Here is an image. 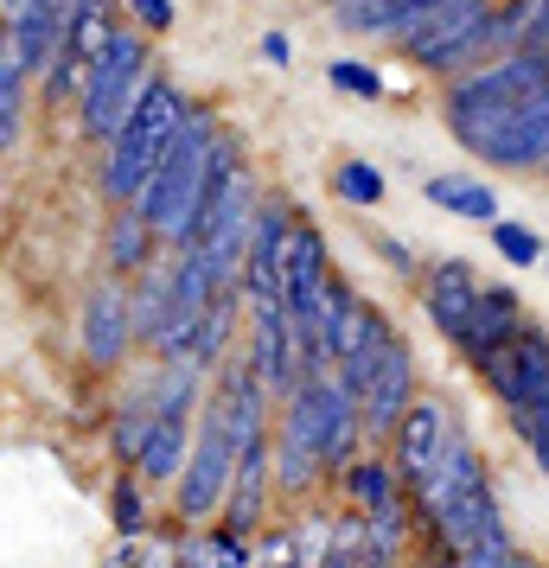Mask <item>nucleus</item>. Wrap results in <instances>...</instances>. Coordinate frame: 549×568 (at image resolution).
<instances>
[{
    "label": "nucleus",
    "mask_w": 549,
    "mask_h": 568,
    "mask_svg": "<svg viewBox=\"0 0 549 568\" xmlns=\"http://www.w3.org/2000/svg\"><path fill=\"white\" fill-rule=\"evenodd\" d=\"M416 568H435V562H416Z\"/></svg>",
    "instance_id": "nucleus-35"
},
{
    "label": "nucleus",
    "mask_w": 549,
    "mask_h": 568,
    "mask_svg": "<svg viewBox=\"0 0 549 568\" xmlns=\"http://www.w3.org/2000/svg\"><path fill=\"white\" fill-rule=\"evenodd\" d=\"M141 83H148V45L134 32H115L103 45V58L83 71V129L96 134V141H109V134L122 129V115H129Z\"/></svg>",
    "instance_id": "nucleus-5"
},
{
    "label": "nucleus",
    "mask_w": 549,
    "mask_h": 568,
    "mask_svg": "<svg viewBox=\"0 0 549 568\" xmlns=\"http://www.w3.org/2000/svg\"><path fill=\"white\" fill-rule=\"evenodd\" d=\"M472 301H479V275H472L467 262H435V268H428V320H435L447 338L467 333Z\"/></svg>",
    "instance_id": "nucleus-18"
},
{
    "label": "nucleus",
    "mask_w": 549,
    "mask_h": 568,
    "mask_svg": "<svg viewBox=\"0 0 549 568\" xmlns=\"http://www.w3.org/2000/svg\"><path fill=\"white\" fill-rule=\"evenodd\" d=\"M148 415H154V409H129V422L115 428V454H122V460L141 454V440H148Z\"/></svg>",
    "instance_id": "nucleus-31"
},
{
    "label": "nucleus",
    "mask_w": 549,
    "mask_h": 568,
    "mask_svg": "<svg viewBox=\"0 0 549 568\" xmlns=\"http://www.w3.org/2000/svg\"><path fill=\"white\" fill-rule=\"evenodd\" d=\"M129 7H134V20H141L148 32H166V27H173V0H129Z\"/></svg>",
    "instance_id": "nucleus-32"
},
{
    "label": "nucleus",
    "mask_w": 549,
    "mask_h": 568,
    "mask_svg": "<svg viewBox=\"0 0 549 568\" xmlns=\"http://www.w3.org/2000/svg\"><path fill=\"white\" fill-rule=\"evenodd\" d=\"M486 7H498V0H486Z\"/></svg>",
    "instance_id": "nucleus-36"
},
{
    "label": "nucleus",
    "mask_w": 549,
    "mask_h": 568,
    "mask_svg": "<svg viewBox=\"0 0 549 568\" xmlns=\"http://www.w3.org/2000/svg\"><path fill=\"white\" fill-rule=\"evenodd\" d=\"M492 243L505 250V262H518V268H523V262H537V256H543V243H537V236L523 231V224H492Z\"/></svg>",
    "instance_id": "nucleus-27"
},
{
    "label": "nucleus",
    "mask_w": 549,
    "mask_h": 568,
    "mask_svg": "<svg viewBox=\"0 0 549 568\" xmlns=\"http://www.w3.org/2000/svg\"><path fill=\"white\" fill-rule=\"evenodd\" d=\"M211 154H217V122H211L205 109H185L180 134L166 141L160 166L148 173L141 199H134V211L148 217V231L185 243L192 217H199V199H205V185H211Z\"/></svg>",
    "instance_id": "nucleus-1"
},
{
    "label": "nucleus",
    "mask_w": 549,
    "mask_h": 568,
    "mask_svg": "<svg viewBox=\"0 0 549 568\" xmlns=\"http://www.w3.org/2000/svg\"><path fill=\"white\" fill-rule=\"evenodd\" d=\"M416 505H421V517L435 524V537L454 549V562H460L467 549H479L486 537H505L498 505H492V491H486V473H479V454H472L460 435H447L435 473L416 486Z\"/></svg>",
    "instance_id": "nucleus-2"
},
{
    "label": "nucleus",
    "mask_w": 549,
    "mask_h": 568,
    "mask_svg": "<svg viewBox=\"0 0 549 568\" xmlns=\"http://www.w3.org/2000/svg\"><path fill=\"white\" fill-rule=\"evenodd\" d=\"M192 568H250V556H243L236 537H211V542H199V562Z\"/></svg>",
    "instance_id": "nucleus-29"
},
{
    "label": "nucleus",
    "mask_w": 549,
    "mask_h": 568,
    "mask_svg": "<svg viewBox=\"0 0 549 568\" xmlns=\"http://www.w3.org/2000/svg\"><path fill=\"white\" fill-rule=\"evenodd\" d=\"M185 409H192V364H180L166 389L154 396V415H148V440H141V479H173L185 466Z\"/></svg>",
    "instance_id": "nucleus-8"
},
{
    "label": "nucleus",
    "mask_w": 549,
    "mask_h": 568,
    "mask_svg": "<svg viewBox=\"0 0 549 568\" xmlns=\"http://www.w3.org/2000/svg\"><path fill=\"white\" fill-rule=\"evenodd\" d=\"M7 7H13V32H7V39H13L20 64H27V71H45L78 0H7Z\"/></svg>",
    "instance_id": "nucleus-14"
},
{
    "label": "nucleus",
    "mask_w": 549,
    "mask_h": 568,
    "mask_svg": "<svg viewBox=\"0 0 549 568\" xmlns=\"http://www.w3.org/2000/svg\"><path fill=\"white\" fill-rule=\"evenodd\" d=\"M319 403H326V377H307L294 389V409H288V435H282V466L275 479L288 491H307L326 473V440H319Z\"/></svg>",
    "instance_id": "nucleus-11"
},
{
    "label": "nucleus",
    "mask_w": 549,
    "mask_h": 568,
    "mask_svg": "<svg viewBox=\"0 0 549 568\" xmlns=\"http://www.w3.org/2000/svg\"><path fill=\"white\" fill-rule=\"evenodd\" d=\"M428 199L441 211H454V217H472V224H498V199H492V185H479V180H460V173H435V180L421 185Z\"/></svg>",
    "instance_id": "nucleus-23"
},
{
    "label": "nucleus",
    "mask_w": 549,
    "mask_h": 568,
    "mask_svg": "<svg viewBox=\"0 0 549 568\" xmlns=\"http://www.w3.org/2000/svg\"><path fill=\"white\" fill-rule=\"evenodd\" d=\"M262 58H268V64H288V39H282V32H268V39H262Z\"/></svg>",
    "instance_id": "nucleus-34"
},
{
    "label": "nucleus",
    "mask_w": 549,
    "mask_h": 568,
    "mask_svg": "<svg viewBox=\"0 0 549 568\" xmlns=\"http://www.w3.org/2000/svg\"><path fill=\"white\" fill-rule=\"evenodd\" d=\"M339 199L345 205H377L384 199V173L370 160H345L339 166Z\"/></svg>",
    "instance_id": "nucleus-26"
},
{
    "label": "nucleus",
    "mask_w": 549,
    "mask_h": 568,
    "mask_svg": "<svg viewBox=\"0 0 549 568\" xmlns=\"http://www.w3.org/2000/svg\"><path fill=\"white\" fill-rule=\"evenodd\" d=\"M333 13H339V27H352V32H396V39H403V32L428 13V0H333Z\"/></svg>",
    "instance_id": "nucleus-21"
},
{
    "label": "nucleus",
    "mask_w": 549,
    "mask_h": 568,
    "mask_svg": "<svg viewBox=\"0 0 549 568\" xmlns=\"http://www.w3.org/2000/svg\"><path fill=\"white\" fill-rule=\"evenodd\" d=\"M250 371L275 389H288L301 377V364H294V320L282 301L275 307H256V358H250Z\"/></svg>",
    "instance_id": "nucleus-17"
},
{
    "label": "nucleus",
    "mask_w": 549,
    "mask_h": 568,
    "mask_svg": "<svg viewBox=\"0 0 549 568\" xmlns=\"http://www.w3.org/2000/svg\"><path fill=\"white\" fill-rule=\"evenodd\" d=\"M543 166H549V160H543Z\"/></svg>",
    "instance_id": "nucleus-37"
},
{
    "label": "nucleus",
    "mask_w": 549,
    "mask_h": 568,
    "mask_svg": "<svg viewBox=\"0 0 549 568\" xmlns=\"http://www.w3.org/2000/svg\"><path fill=\"white\" fill-rule=\"evenodd\" d=\"M409 384H416L409 352H403L396 338H384V345H377V358H370V371H365V384H358V422H365L370 435H396L403 409L416 403Z\"/></svg>",
    "instance_id": "nucleus-12"
},
{
    "label": "nucleus",
    "mask_w": 549,
    "mask_h": 568,
    "mask_svg": "<svg viewBox=\"0 0 549 568\" xmlns=\"http://www.w3.org/2000/svg\"><path fill=\"white\" fill-rule=\"evenodd\" d=\"M185 122V97L173 78H148L141 90H134L129 115H122V129L109 134V199H141V185H148V173L160 166V154H166V141L180 134Z\"/></svg>",
    "instance_id": "nucleus-4"
},
{
    "label": "nucleus",
    "mask_w": 549,
    "mask_h": 568,
    "mask_svg": "<svg viewBox=\"0 0 549 568\" xmlns=\"http://www.w3.org/2000/svg\"><path fill=\"white\" fill-rule=\"evenodd\" d=\"M460 568H518V549H511L505 537H486L479 549H467V556H460Z\"/></svg>",
    "instance_id": "nucleus-30"
},
{
    "label": "nucleus",
    "mask_w": 549,
    "mask_h": 568,
    "mask_svg": "<svg viewBox=\"0 0 549 568\" xmlns=\"http://www.w3.org/2000/svg\"><path fill=\"white\" fill-rule=\"evenodd\" d=\"M129 294H115V287H96L90 294V307H83V345H90V358L96 364H115L122 352H129Z\"/></svg>",
    "instance_id": "nucleus-19"
},
{
    "label": "nucleus",
    "mask_w": 549,
    "mask_h": 568,
    "mask_svg": "<svg viewBox=\"0 0 549 568\" xmlns=\"http://www.w3.org/2000/svg\"><path fill=\"white\" fill-rule=\"evenodd\" d=\"M236 473V428H231V389H217V403L205 409V428H199V447L185 454L180 466V511L185 517H211L231 491Z\"/></svg>",
    "instance_id": "nucleus-6"
},
{
    "label": "nucleus",
    "mask_w": 549,
    "mask_h": 568,
    "mask_svg": "<svg viewBox=\"0 0 549 568\" xmlns=\"http://www.w3.org/2000/svg\"><path fill=\"white\" fill-rule=\"evenodd\" d=\"M262 486H268V447H262V435H256V440L236 447V473H231V491H224L231 530H250L262 517Z\"/></svg>",
    "instance_id": "nucleus-20"
},
{
    "label": "nucleus",
    "mask_w": 549,
    "mask_h": 568,
    "mask_svg": "<svg viewBox=\"0 0 549 568\" xmlns=\"http://www.w3.org/2000/svg\"><path fill=\"white\" fill-rule=\"evenodd\" d=\"M479 371H486V384H492L518 415L537 409V403L549 396V338L543 333H523V326H518V333L505 338Z\"/></svg>",
    "instance_id": "nucleus-9"
},
{
    "label": "nucleus",
    "mask_w": 549,
    "mask_h": 568,
    "mask_svg": "<svg viewBox=\"0 0 549 568\" xmlns=\"http://www.w3.org/2000/svg\"><path fill=\"white\" fill-rule=\"evenodd\" d=\"M109 262H115L122 275L148 262V217H141V211H134V217H115V231H109Z\"/></svg>",
    "instance_id": "nucleus-25"
},
{
    "label": "nucleus",
    "mask_w": 549,
    "mask_h": 568,
    "mask_svg": "<svg viewBox=\"0 0 549 568\" xmlns=\"http://www.w3.org/2000/svg\"><path fill=\"white\" fill-rule=\"evenodd\" d=\"M447 435H454V428H447L441 403H409V409H403V422H396V466H403L409 486H421V479L435 473Z\"/></svg>",
    "instance_id": "nucleus-13"
},
{
    "label": "nucleus",
    "mask_w": 549,
    "mask_h": 568,
    "mask_svg": "<svg viewBox=\"0 0 549 568\" xmlns=\"http://www.w3.org/2000/svg\"><path fill=\"white\" fill-rule=\"evenodd\" d=\"M326 78L339 83V90H352V97H384V78H377V71H365V64H352V58H339Z\"/></svg>",
    "instance_id": "nucleus-28"
},
{
    "label": "nucleus",
    "mask_w": 549,
    "mask_h": 568,
    "mask_svg": "<svg viewBox=\"0 0 549 568\" xmlns=\"http://www.w3.org/2000/svg\"><path fill=\"white\" fill-rule=\"evenodd\" d=\"M319 294H326V236L314 224H294L288 250H282V307L294 320V338L326 333L319 326Z\"/></svg>",
    "instance_id": "nucleus-7"
},
{
    "label": "nucleus",
    "mask_w": 549,
    "mask_h": 568,
    "mask_svg": "<svg viewBox=\"0 0 549 568\" xmlns=\"http://www.w3.org/2000/svg\"><path fill=\"white\" fill-rule=\"evenodd\" d=\"M109 39H115V13H109V0H78L71 20H64V39H58L52 64H45V90H52V103H64V90L103 58Z\"/></svg>",
    "instance_id": "nucleus-10"
},
{
    "label": "nucleus",
    "mask_w": 549,
    "mask_h": 568,
    "mask_svg": "<svg viewBox=\"0 0 549 568\" xmlns=\"http://www.w3.org/2000/svg\"><path fill=\"white\" fill-rule=\"evenodd\" d=\"M27 64L13 52V39H0V154L20 148V129H27Z\"/></svg>",
    "instance_id": "nucleus-22"
},
{
    "label": "nucleus",
    "mask_w": 549,
    "mask_h": 568,
    "mask_svg": "<svg viewBox=\"0 0 549 568\" xmlns=\"http://www.w3.org/2000/svg\"><path fill=\"white\" fill-rule=\"evenodd\" d=\"M492 166H543L549 160V83L511 115V129L492 141Z\"/></svg>",
    "instance_id": "nucleus-16"
},
{
    "label": "nucleus",
    "mask_w": 549,
    "mask_h": 568,
    "mask_svg": "<svg viewBox=\"0 0 549 568\" xmlns=\"http://www.w3.org/2000/svg\"><path fill=\"white\" fill-rule=\"evenodd\" d=\"M345 491H352V505H358V517L365 511H384V505H396V479L384 460H358L352 473H345Z\"/></svg>",
    "instance_id": "nucleus-24"
},
{
    "label": "nucleus",
    "mask_w": 549,
    "mask_h": 568,
    "mask_svg": "<svg viewBox=\"0 0 549 568\" xmlns=\"http://www.w3.org/2000/svg\"><path fill=\"white\" fill-rule=\"evenodd\" d=\"M115 524L122 530H141V491L134 486H115Z\"/></svg>",
    "instance_id": "nucleus-33"
},
{
    "label": "nucleus",
    "mask_w": 549,
    "mask_h": 568,
    "mask_svg": "<svg viewBox=\"0 0 549 568\" xmlns=\"http://www.w3.org/2000/svg\"><path fill=\"white\" fill-rule=\"evenodd\" d=\"M511 333H518V294H511V287H479V301H472V313H467V333L454 338V345H460L472 364H486Z\"/></svg>",
    "instance_id": "nucleus-15"
},
{
    "label": "nucleus",
    "mask_w": 549,
    "mask_h": 568,
    "mask_svg": "<svg viewBox=\"0 0 549 568\" xmlns=\"http://www.w3.org/2000/svg\"><path fill=\"white\" fill-rule=\"evenodd\" d=\"M549 83V45H523V52H505V64L492 71H479L454 90V103H447V122L454 134L467 141L472 154H492V141L511 129V115H518L537 90Z\"/></svg>",
    "instance_id": "nucleus-3"
}]
</instances>
